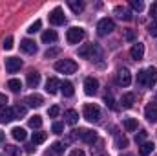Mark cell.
Masks as SVG:
<instances>
[{"instance_id": "19", "label": "cell", "mask_w": 157, "mask_h": 156, "mask_svg": "<svg viewBox=\"0 0 157 156\" xmlns=\"http://www.w3.org/2000/svg\"><path fill=\"white\" fill-rule=\"evenodd\" d=\"M154 149H155V145L152 143V142H144V143H141V147H139V154L141 156H148L154 153Z\"/></svg>"}, {"instance_id": "24", "label": "cell", "mask_w": 157, "mask_h": 156, "mask_svg": "<svg viewBox=\"0 0 157 156\" xmlns=\"http://www.w3.org/2000/svg\"><path fill=\"white\" fill-rule=\"evenodd\" d=\"M57 39H59V35H57V31H53V30H48V31L42 33V42H46V44L55 42Z\"/></svg>"}, {"instance_id": "46", "label": "cell", "mask_w": 157, "mask_h": 156, "mask_svg": "<svg viewBox=\"0 0 157 156\" xmlns=\"http://www.w3.org/2000/svg\"><path fill=\"white\" fill-rule=\"evenodd\" d=\"M150 15L154 17V20H157V2L152 4V7H150Z\"/></svg>"}, {"instance_id": "27", "label": "cell", "mask_w": 157, "mask_h": 156, "mask_svg": "<svg viewBox=\"0 0 157 156\" xmlns=\"http://www.w3.org/2000/svg\"><path fill=\"white\" fill-rule=\"evenodd\" d=\"M46 138H48V134L46 132H42V130H39V132H33V145H40V143H44L46 142Z\"/></svg>"}, {"instance_id": "48", "label": "cell", "mask_w": 157, "mask_h": 156, "mask_svg": "<svg viewBox=\"0 0 157 156\" xmlns=\"http://www.w3.org/2000/svg\"><path fill=\"white\" fill-rule=\"evenodd\" d=\"M70 156H86L84 154V151H80V149H75V151H71Z\"/></svg>"}, {"instance_id": "23", "label": "cell", "mask_w": 157, "mask_h": 156, "mask_svg": "<svg viewBox=\"0 0 157 156\" xmlns=\"http://www.w3.org/2000/svg\"><path fill=\"white\" fill-rule=\"evenodd\" d=\"M60 90H62V94H64L66 97H71V96L75 94V88H73V84H71L70 81H64V83H60Z\"/></svg>"}, {"instance_id": "25", "label": "cell", "mask_w": 157, "mask_h": 156, "mask_svg": "<svg viewBox=\"0 0 157 156\" xmlns=\"http://www.w3.org/2000/svg\"><path fill=\"white\" fill-rule=\"evenodd\" d=\"M77 121H78V112L73 110V109H70L66 112V123L68 125H77Z\"/></svg>"}, {"instance_id": "45", "label": "cell", "mask_w": 157, "mask_h": 156, "mask_svg": "<svg viewBox=\"0 0 157 156\" xmlns=\"http://www.w3.org/2000/svg\"><path fill=\"white\" fill-rule=\"evenodd\" d=\"M59 112H60V110H59V107H57V105H55V107H49V109H48V114H49L51 117H57V116H59Z\"/></svg>"}, {"instance_id": "1", "label": "cell", "mask_w": 157, "mask_h": 156, "mask_svg": "<svg viewBox=\"0 0 157 156\" xmlns=\"http://www.w3.org/2000/svg\"><path fill=\"white\" fill-rule=\"evenodd\" d=\"M55 70L60 74H75L77 72V63L71 59H60L55 63Z\"/></svg>"}, {"instance_id": "18", "label": "cell", "mask_w": 157, "mask_h": 156, "mask_svg": "<svg viewBox=\"0 0 157 156\" xmlns=\"http://www.w3.org/2000/svg\"><path fill=\"white\" fill-rule=\"evenodd\" d=\"M115 15H117L121 20H126V22H130V20L133 18V17H132V13H130L126 7H122V6H117V7H115Z\"/></svg>"}, {"instance_id": "8", "label": "cell", "mask_w": 157, "mask_h": 156, "mask_svg": "<svg viewBox=\"0 0 157 156\" xmlns=\"http://www.w3.org/2000/svg\"><path fill=\"white\" fill-rule=\"evenodd\" d=\"M97 88H99V81L95 77H86L84 79V92H86L88 96L97 94Z\"/></svg>"}, {"instance_id": "4", "label": "cell", "mask_w": 157, "mask_h": 156, "mask_svg": "<svg viewBox=\"0 0 157 156\" xmlns=\"http://www.w3.org/2000/svg\"><path fill=\"white\" fill-rule=\"evenodd\" d=\"M113 30H115V22H113L112 18H101V20H99V24H97V33H99L101 37H104V35L112 33Z\"/></svg>"}, {"instance_id": "21", "label": "cell", "mask_w": 157, "mask_h": 156, "mask_svg": "<svg viewBox=\"0 0 157 156\" xmlns=\"http://www.w3.org/2000/svg\"><path fill=\"white\" fill-rule=\"evenodd\" d=\"M133 101H135V96L130 92V94H124L122 97H121V105H122V109H132L133 107Z\"/></svg>"}, {"instance_id": "40", "label": "cell", "mask_w": 157, "mask_h": 156, "mask_svg": "<svg viewBox=\"0 0 157 156\" xmlns=\"http://www.w3.org/2000/svg\"><path fill=\"white\" fill-rule=\"evenodd\" d=\"M104 103H106V107H110V109H117V107H115V101H113V97H112V96H108V94L104 96Z\"/></svg>"}, {"instance_id": "44", "label": "cell", "mask_w": 157, "mask_h": 156, "mask_svg": "<svg viewBox=\"0 0 157 156\" xmlns=\"http://www.w3.org/2000/svg\"><path fill=\"white\" fill-rule=\"evenodd\" d=\"M124 39L132 42V40L135 39V31H133V30H124Z\"/></svg>"}, {"instance_id": "37", "label": "cell", "mask_w": 157, "mask_h": 156, "mask_svg": "<svg viewBox=\"0 0 157 156\" xmlns=\"http://www.w3.org/2000/svg\"><path fill=\"white\" fill-rule=\"evenodd\" d=\"M59 53H60L59 48H51V50H48V51L44 53V57H46V59H51V57H55V55H59Z\"/></svg>"}, {"instance_id": "34", "label": "cell", "mask_w": 157, "mask_h": 156, "mask_svg": "<svg viewBox=\"0 0 157 156\" xmlns=\"http://www.w3.org/2000/svg\"><path fill=\"white\" fill-rule=\"evenodd\" d=\"M144 140H146V130H139L135 134V143H144Z\"/></svg>"}, {"instance_id": "10", "label": "cell", "mask_w": 157, "mask_h": 156, "mask_svg": "<svg viewBox=\"0 0 157 156\" xmlns=\"http://www.w3.org/2000/svg\"><path fill=\"white\" fill-rule=\"evenodd\" d=\"M20 66H22V61H20V59H17V57H7V59H6V70H7L9 74L18 72Z\"/></svg>"}, {"instance_id": "14", "label": "cell", "mask_w": 157, "mask_h": 156, "mask_svg": "<svg viewBox=\"0 0 157 156\" xmlns=\"http://www.w3.org/2000/svg\"><path fill=\"white\" fill-rule=\"evenodd\" d=\"M15 110L13 109H9V107H4V109H0V123H9V121H13L15 119Z\"/></svg>"}, {"instance_id": "35", "label": "cell", "mask_w": 157, "mask_h": 156, "mask_svg": "<svg viewBox=\"0 0 157 156\" xmlns=\"http://www.w3.org/2000/svg\"><path fill=\"white\" fill-rule=\"evenodd\" d=\"M13 110H15V116H17V117L26 116V107H24V105H17V107H15Z\"/></svg>"}, {"instance_id": "2", "label": "cell", "mask_w": 157, "mask_h": 156, "mask_svg": "<svg viewBox=\"0 0 157 156\" xmlns=\"http://www.w3.org/2000/svg\"><path fill=\"white\" fill-rule=\"evenodd\" d=\"M82 114H84V117H86L90 123H97V121L101 119V109H99L97 105H93V103H88V105H84Z\"/></svg>"}, {"instance_id": "47", "label": "cell", "mask_w": 157, "mask_h": 156, "mask_svg": "<svg viewBox=\"0 0 157 156\" xmlns=\"http://www.w3.org/2000/svg\"><path fill=\"white\" fill-rule=\"evenodd\" d=\"M7 105V96L6 94H0V109H4Z\"/></svg>"}, {"instance_id": "49", "label": "cell", "mask_w": 157, "mask_h": 156, "mask_svg": "<svg viewBox=\"0 0 157 156\" xmlns=\"http://www.w3.org/2000/svg\"><path fill=\"white\" fill-rule=\"evenodd\" d=\"M33 147H35V145H26V153H29V154H31V153H33V151H35V149H33Z\"/></svg>"}, {"instance_id": "50", "label": "cell", "mask_w": 157, "mask_h": 156, "mask_svg": "<svg viewBox=\"0 0 157 156\" xmlns=\"http://www.w3.org/2000/svg\"><path fill=\"white\" fill-rule=\"evenodd\" d=\"M4 138H6V134H4V132H2V130H0V143H2V142H4Z\"/></svg>"}, {"instance_id": "13", "label": "cell", "mask_w": 157, "mask_h": 156, "mask_svg": "<svg viewBox=\"0 0 157 156\" xmlns=\"http://www.w3.org/2000/svg\"><path fill=\"white\" fill-rule=\"evenodd\" d=\"M77 132V136L82 140V142H86V143H91V142H95V138H97V134L93 132V130H88V129H80V130H75Z\"/></svg>"}, {"instance_id": "11", "label": "cell", "mask_w": 157, "mask_h": 156, "mask_svg": "<svg viewBox=\"0 0 157 156\" xmlns=\"http://www.w3.org/2000/svg\"><path fill=\"white\" fill-rule=\"evenodd\" d=\"M130 55H132V59L141 61V59L144 57V44H143V42L133 44V46H132V50H130Z\"/></svg>"}, {"instance_id": "20", "label": "cell", "mask_w": 157, "mask_h": 156, "mask_svg": "<svg viewBox=\"0 0 157 156\" xmlns=\"http://www.w3.org/2000/svg\"><path fill=\"white\" fill-rule=\"evenodd\" d=\"M39 83H40L39 72H29V74H28V86H29V88H37Z\"/></svg>"}, {"instance_id": "7", "label": "cell", "mask_w": 157, "mask_h": 156, "mask_svg": "<svg viewBox=\"0 0 157 156\" xmlns=\"http://www.w3.org/2000/svg\"><path fill=\"white\" fill-rule=\"evenodd\" d=\"M48 17H49V24H53V26H60V24H64V20H66V17H64V13H62L60 7H55Z\"/></svg>"}, {"instance_id": "32", "label": "cell", "mask_w": 157, "mask_h": 156, "mask_svg": "<svg viewBox=\"0 0 157 156\" xmlns=\"http://www.w3.org/2000/svg\"><path fill=\"white\" fill-rule=\"evenodd\" d=\"M115 145H117L119 149H124V147L128 145V140H126L124 136H117V138H115Z\"/></svg>"}, {"instance_id": "15", "label": "cell", "mask_w": 157, "mask_h": 156, "mask_svg": "<svg viewBox=\"0 0 157 156\" xmlns=\"http://www.w3.org/2000/svg\"><path fill=\"white\" fill-rule=\"evenodd\" d=\"M59 88H60V81L57 77H49L46 81V92L48 94H57Z\"/></svg>"}, {"instance_id": "43", "label": "cell", "mask_w": 157, "mask_h": 156, "mask_svg": "<svg viewBox=\"0 0 157 156\" xmlns=\"http://www.w3.org/2000/svg\"><path fill=\"white\" fill-rule=\"evenodd\" d=\"M137 84L146 86V83H144V70H139V72H137Z\"/></svg>"}, {"instance_id": "16", "label": "cell", "mask_w": 157, "mask_h": 156, "mask_svg": "<svg viewBox=\"0 0 157 156\" xmlns=\"http://www.w3.org/2000/svg\"><path fill=\"white\" fill-rule=\"evenodd\" d=\"M20 50H22L24 53H35V51H37V44L31 39H24L20 42Z\"/></svg>"}, {"instance_id": "5", "label": "cell", "mask_w": 157, "mask_h": 156, "mask_svg": "<svg viewBox=\"0 0 157 156\" xmlns=\"http://www.w3.org/2000/svg\"><path fill=\"white\" fill-rule=\"evenodd\" d=\"M66 39H68L70 44H78L84 39V30L82 28H70L68 33H66Z\"/></svg>"}, {"instance_id": "36", "label": "cell", "mask_w": 157, "mask_h": 156, "mask_svg": "<svg viewBox=\"0 0 157 156\" xmlns=\"http://www.w3.org/2000/svg\"><path fill=\"white\" fill-rule=\"evenodd\" d=\"M148 33H150L152 37H157V20H152V22H150V26H148Z\"/></svg>"}, {"instance_id": "42", "label": "cell", "mask_w": 157, "mask_h": 156, "mask_svg": "<svg viewBox=\"0 0 157 156\" xmlns=\"http://www.w3.org/2000/svg\"><path fill=\"white\" fill-rule=\"evenodd\" d=\"M51 151H53L55 154H60V153L64 151V147H62V143H59V142H55V143L51 145Z\"/></svg>"}, {"instance_id": "30", "label": "cell", "mask_w": 157, "mask_h": 156, "mask_svg": "<svg viewBox=\"0 0 157 156\" xmlns=\"http://www.w3.org/2000/svg\"><path fill=\"white\" fill-rule=\"evenodd\" d=\"M6 154H7V156H20V147L6 145Z\"/></svg>"}, {"instance_id": "41", "label": "cell", "mask_w": 157, "mask_h": 156, "mask_svg": "<svg viewBox=\"0 0 157 156\" xmlns=\"http://www.w3.org/2000/svg\"><path fill=\"white\" fill-rule=\"evenodd\" d=\"M51 130H53L55 134H60V132L64 130V125H62V123H59V121H55V123H53V127H51Z\"/></svg>"}, {"instance_id": "38", "label": "cell", "mask_w": 157, "mask_h": 156, "mask_svg": "<svg viewBox=\"0 0 157 156\" xmlns=\"http://www.w3.org/2000/svg\"><path fill=\"white\" fill-rule=\"evenodd\" d=\"M40 26H42V22H40V20H35V22L29 26V30H28V31H29V33H37V31L40 30Z\"/></svg>"}, {"instance_id": "3", "label": "cell", "mask_w": 157, "mask_h": 156, "mask_svg": "<svg viewBox=\"0 0 157 156\" xmlns=\"http://www.w3.org/2000/svg\"><path fill=\"white\" fill-rule=\"evenodd\" d=\"M101 55V50L97 44H84L78 48V57H84V59H93V57H99Z\"/></svg>"}, {"instance_id": "31", "label": "cell", "mask_w": 157, "mask_h": 156, "mask_svg": "<svg viewBox=\"0 0 157 156\" xmlns=\"http://www.w3.org/2000/svg\"><path fill=\"white\" fill-rule=\"evenodd\" d=\"M29 127H31V129H40V127H42V117L40 116L29 117Z\"/></svg>"}, {"instance_id": "17", "label": "cell", "mask_w": 157, "mask_h": 156, "mask_svg": "<svg viewBox=\"0 0 157 156\" xmlns=\"http://www.w3.org/2000/svg\"><path fill=\"white\" fill-rule=\"evenodd\" d=\"M26 103H28V107L35 109V107H40L44 103V99H42V96H39V94H31V96L26 97Z\"/></svg>"}, {"instance_id": "33", "label": "cell", "mask_w": 157, "mask_h": 156, "mask_svg": "<svg viewBox=\"0 0 157 156\" xmlns=\"http://www.w3.org/2000/svg\"><path fill=\"white\" fill-rule=\"evenodd\" d=\"M130 6H132L135 11H143V9H144V4H143L141 0H132V2H130Z\"/></svg>"}, {"instance_id": "22", "label": "cell", "mask_w": 157, "mask_h": 156, "mask_svg": "<svg viewBox=\"0 0 157 156\" xmlns=\"http://www.w3.org/2000/svg\"><path fill=\"white\" fill-rule=\"evenodd\" d=\"M11 136H13L17 142H24V140L28 138V134H26V129H22V127H15V129L11 130Z\"/></svg>"}, {"instance_id": "39", "label": "cell", "mask_w": 157, "mask_h": 156, "mask_svg": "<svg viewBox=\"0 0 157 156\" xmlns=\"http://www.w3.org/2000/svg\"><path fill=\"white\" fill-rule=\"evenodd\" d=\"M2 46H4V50H11V48H13V37L7 35V37L4 39V44H2Z\"/></svg>"}, {"instance_id": "28", "label": "cell", "mask_w": 157, "mask_h": 156, "mask_svg": "<svg viewBox=\"0 0 157 156\" xmlns=\"http://www.w3.org/2000/svg\"><path fill=\"white\" fill-rule=\"evenodd\" d=\"M7 88H9L11 92H20V90H22V83H20L18 79H9V81H7Z\"/></svg>"}, {"instance_id": "29", "label": "cell", "mask_w": 157, "mask_h": 156, "mask_svg": "<svg viewBox=\"0 0 157 156\" xmlns=\"http://www.w3.org/2000/svg\"><path fill=\"white\" fill-rule=\"evenodd\" d=\"M68 6L71 7V11H73V13H80V11L84 9V2H78V0H70V2H68Z\"/></svg>"}, {"instance_id": "12", "label": "cell", "mask_w": 157, "mask_h": 156, "mask_svg": "<svg viewBox=\"0 0 157 156\" xmlns=\"http://www.w3.org/2000/svg\"><path fill=\"white\" fill-rule=\"evenodd\" d=\"M144 83H146V86H154L157 83V70L154 66L144 70Z\"/></svg>"}, {"instance_id": "6", "label": "cell", "mask_w": 157, "mask_h": 156, "mask_svg": "<svg viewBox=\"0 0 157 156\" xmlns=\"http://www.w3.org/2000/svg\"><path fill=\"white\" fill-rule=\"evenodd\" d=\"M119 86H128L130 83H132V74H130V70L128 68H121L117 70V77H115Z\"/></svg>"}, {"instance_id": "9", "label": "cell", "mask_w": 157, "mask_h": 156, "mask_svg": "<svg viewBox=\"0 0 157 156\" xmlns=\"http://www.w3.org/2000/svg\"><path fill=\"white\" fill-rule=\"evenodd\" d=\"M144 117L150 121V123H157V103H148L146 109H144Z\"/></svg>"}, {"instance_id": "26", "label": "cell", "mask_w": 157, "mask_h": 156, "mask_svg": "<svg viewBox=\"0 0 157 156\" xmlns=\"http://www.w3.org/2000/svg\"><path fill=\"white\" fill-rule=\"evenodd\" d=\"M122 125H124V129H126L128 132H133V130L137 129V119H133V117H124Z\"/></svg>"}]
</instances>
